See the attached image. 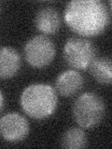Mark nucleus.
Segmentation results:
<instances>
[{"mask_svg": "<svg viewBox=\"0 0 112 149\" xmlns=\"http://www.w3.org/2000/svg\"><path fill=\"white\" fill-rule=\"evenodd\" d=\"M64 22L76 34L95 36L104 33L110 23V11L100 0H73L64 12Z\"/></svg>", "mask_w": 112, "mask_h": 149, "instance_id": "nucleus-1", "label": "nucleus"}, {"mask_svg": "<svg viewBox=\"0 0 112 149\" xmlns=\"http://www.w3.org/2000/svg\"><path fill=\"white\" fill-rule=\"evenodd\" d=\"M20 104L22 110L30 118L44 119L55 112L58 98L51 86L47 84H32L22 92Z\"/></svg>", "mask_w": 112, "mask_h": 149, "instance_id": "nucleus-2", "label": "nucleus"}, {"mask_svg": "<svg viewBox=\"0 0 112 149\" xmlns=\"http://www.w3.org/2000/svg\"><path fill=\"white\" fill-rule=\"evenodd\" d=\"M75 121L83 129H92L99 124L106 114V104L102 98L93 92H84L73 104Z\"/></svg>", "mask_w": 112, "mask_h": 149, "instance_id": "nucleus-3", "label": "nucleus"}, {"mask_svg": "<svg viewBox=\"0 0 112 149\" xmlns=\"http://www.w3.org/2000/svg\"><path fill=\"white\" fill-rule=\"evenodd\" d=\"M96 57L92 42L83 37L73 36L66 40L64 47V59L74 70H86Z\"/></svg>", "mask_w": 112, "mask_h": 149, "instance_id": "nucleus-4", "label": "nucleus"}, {"mask_svg": "<svg viewBox=\"0 0 112 149\" xmlns=\"http://www.w3.org/2000/svg\"><path fill=\"white\" fill-rule=\"evenodd\" d=\"M56 54L54 42L44 35L36 36L24 46V58L32 67L41 69L52 62Z\"/></svg>", "mask_w": 112, "mask_h": 149, "instance_id": "nucleus-5", "label": "nucleus"}, {"mask_svg": "<svg viewBox=\"0 0 112 149\" xmlns=\"http://www.w3.org/2000/svg\"><path fill=\"white\" fill-rule=\"evenodd\" d=\"M27 119L18 113H8L0 118V134L8 142L22 141L29 133Z\"/></svg>", "mask_w": 112, "mask_h": 149, "instance_id": "nucleus-6", "label": "nucleus"}, {"mask_svg": "<svg viewBox=\"0 0 112 149\" xmlns=\"http://www.w3.org/2000/svg\"><path fill=\"white\" fill-rule=\"evenodd\" d=\"M84 78L76 70H66L61 73L55 82V88L61 96L71 97L81 90Z\"/></svg>", "mask_w": 112, "mask_h": 149, "instance_id": "nucleus-7", "label": "nucleus"}, {"mask_svg": "<svg viewBox=\"0 0 112 149\" xmlns=\"http://www.w3.org/2000/svg\"><path fill=\"white\" fill-rule=\"evenodd\" d=\"M35 25L36 29L44 34V36L53 35L60 29V14L52 7L42 8L35 16Z\"/></svg>", "mask_w": 112, "mask_h": 149, "instance_id": "nucleus-8", "label": "nucleus"}, {"mask_svg": "<svg viewBox=\"0 0 112 149\" xmlns=\"http://www.w3.org/2000/svg\"><path fill=\"white\" fill-rule=\"evenodd\" d=\"M21 55L10 47L0 49V78H11L19 72L21 67Z\"/></svg>", "mask_w": 112, "mask_h": 149, "instance_id": "nucleus-9", "label": "nucleus"}, {"mask_svg": "<svg viewBox=\"0 0 112 149\" xmlns=\"http://www.w3.org/2000/svg\"><path fill=\"white\" fill-rule=\"evenodd\" d=\"M92 76L100 84L110 85L112 81V62L109 57H95L89 66Z\"/></svg>", "mask_w": 112, "mask_h": 149, "instance_id": "nucleus-10", "label": "nucleus"}, {"mask_svg": "<svg viewBox=\"0 0 112 149\" xmlns=\"http://www.w3.org/2000/svg\"><path fill=\"white\" fill-rule=\"evenodd\" d=\"M87 136L82 129L71 128L63 134L61 144L68 149H81L87 146Z\"/></svg>", "mask_w": 112, "mask_h": 149, "instance_id": "nucleus-11", "label": "nucleus"}, {"mask_svg": "<svg viewBox=\"0 0 112 149\" xmlns=\"http://www.w3.org/2000/svg\"><path fill=\"white\" fill-rule=\"evenodd\" d=\"M3 105H4V96H3L2 91H0V111L2 110Z\"/></svg>", "mask_w": 112, "mask_h": 149, "instance_id": "nucleus-12", "label": "nucleus"}]
</instances>
